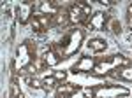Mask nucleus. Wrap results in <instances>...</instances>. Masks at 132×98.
<instances>
[{
  "label": "nucleus",
  "mask_w": 132,
  "mask_h": 98,
  "mask_svg": "<svg viewBox=\"0 0 132 98\" xmlns=\"http://www.w3.org/2000/svg\"><path fill=\"white\" fill-rule=\"evenodd\" d=\"M88 47H90L92 51H102V49H106V42L95 39V40H92L90 44H88Z\"/></svg>",
  "instance_id": "1"
},
{
  "label": "nucleus",
  "mask_w": 132,
  "mask_h": 98,
  "mask_svg": "<svg viewBox=\"0 0 132 98\" xmlns=\"http://www.w3.org/2000/svg\"><path fill=\"white\" fill-rule=\"evenodd\" d=\"M102 19H104V14H97V16L92 19V25H95L97 28H101L102 26Z\"/></svg>",
  "instance_id": "2"
},
{
  "label": "nucleus",
  "mask_w": 132,
  "mask_h": 98,
  "mask_svg": "<svg viewBox=\"0 0 132 98\" xmlns=\"http://www.w3.org/2000/svg\"><path fill=\"white\" fill-rule=\"evenodd\" d=\"M90 67H92V61H88V60H83L81 65H78V68H79V70H83V68L90 70Z\"/></svg>",
  "instance_id": "3"
},
{
  "label": "nucleus",
  "mask_w": 132,
  "mask_h": 98,
  "mask_svg": "<svg viewBox=\"0 0 132 98\" xmlns=\"http://www.w3.org/2000/svg\"><path fill=\"white\" fill-rule=\"evenodd\" d=\"M120 77L122 79H132V68H125L122 74H120Z\"/></svg>",
  "instance_id": "4"
},
{
  "label": "nucleus",
  "mask_w": 132,
  "mask_h": 98,
  "mask_svg": "<svg viewBox=\"0 0 132 98\" xmlns=\"http://www.w3.org/2000/svg\"><path fill=\"white\" fill-rule=\"evenodd\" d=\"M46 61H48L50 65H55V63H56V56H55L53 53H48V54H46Z\"/></svg>",
  "instance_id": "5"
},
{
  "label": "nucleus",
  "mask_w": 132,
  "mask_h": 98,
  "mask_svg": "<svg viewBox=\"0 0 132 98\" xmlns=\"http://www.w3.org/2000/svg\"><path fill=\"white\" fill-rule=\"evenodd\" d=\"M28 84H30L32 88H39V86H41V82H39L37 79H30V81H28Z\"/></svg>",
  "instance_id": "6"
},
{
  "label": "nucleus",
  "mask_w": 132,
  "mask_h": 98,
  "mask_svg": "<svg viewBox=\"0 0 132 98\" xmlns=\"http://www.w3.org/2000/svg\"><path fill=\"white\" fill-rule=\"evenodd\" d=\"M55 79H65V74L63 72H56L55 74Z\"/></svg>",
  "instance_id": "7"
}]
</instances>
